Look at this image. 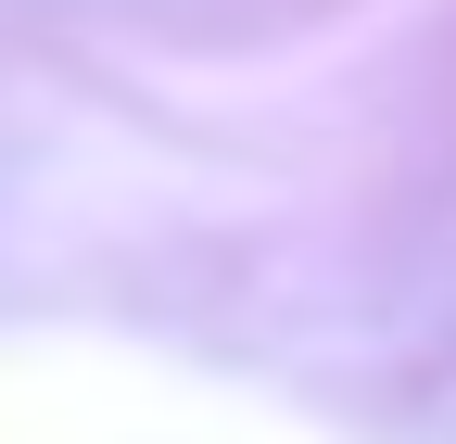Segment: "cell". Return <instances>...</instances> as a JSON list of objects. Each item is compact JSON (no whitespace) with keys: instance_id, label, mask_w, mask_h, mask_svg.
I'll return each instance as SVG.
<instances>
[]
</instances>
